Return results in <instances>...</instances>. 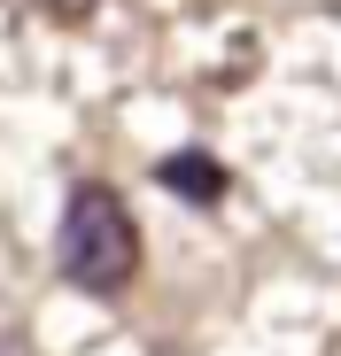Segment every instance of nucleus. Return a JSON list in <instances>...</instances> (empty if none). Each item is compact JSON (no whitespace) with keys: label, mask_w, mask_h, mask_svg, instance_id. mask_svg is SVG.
<instances>
[{"label":"nucleus","mask_w":341,"mask_h":356,"mask_svg":"<svg viewBox=\"0 0 341 356\" xmlns=\"http://www.w3.org/2000/svg\"><path fill=\"white\" fill-rule=\"evenodd\" d=\"M39 8H47V16H63V24H78V16L101 8V0H39Z\"/></svg>","instance_id":"7ed1b4c3"},{"label":"nucleus","mask_w":341,"mask_h":356,"mask_svg":"<svg viewBox=\"0 0 341 356\" xmlns=\"http://www.w3.org/2000/svg\"><path fill=\"white\" fill-rule=\"evenodd\" d=\"M155 186H170V194H179V202H194V209H217L233 178H225V163H217V155L179 147V155H163V163H155Z\"/></svg>","instance_id":"f03ea898"},{"label":"nucleus","mask_w":341,"mask_h":356,"mask_svg":"<svg viewBox=\"0 0 341 356\" xmlns=\"http://www.w3.org/2000/svg\"><path fill=\"white\" fill-rule=\"evenodd\" d=\"M54 264H63V279L78 294H125L132 286V271H140V225H132V209H125L117 186H101V178L70 186L63 232H54Z\"/></svg>","instance_id":"f257e3e1"}]
</instances>
